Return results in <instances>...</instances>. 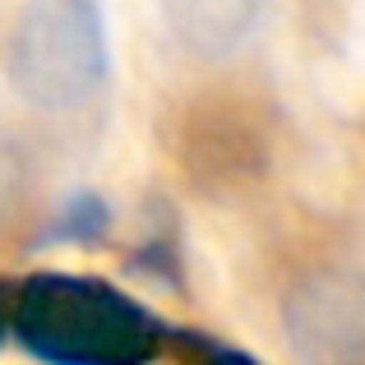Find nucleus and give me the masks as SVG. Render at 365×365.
I'll return each mask as SVG.
<instances>
[{
  "instance_id": "3",
  "label": "nucleus",
  "mask_w": 365,
  "mask_h": 365,
  "mask_svg": "<svg viewBox=\"0 0 365 365\" xmlns=\"http://www.w3.org/2000/svg\"><path fill=\"white\" fill-rule=\"evenodd\" d=\"M259 0H176L180 42L199 56H227L250 37Z\"/></svg>"
},
{
  "instance_id": "4",
  "label": "nucleus",
  "mask_w": 365,
  "mask_h": 365,
  "mask_svg": "<svg viewBox=\"0 0 365 365\" xmlns=\"http://www.w3.org/2000/svg\"><path fill=\"white\" fill-rule=\"evenodd\" d=\"M107 232V204L93 195L74 199L70 208H65V222L56 227V236H65V241H88V236Z\"/></svg>"
},
{
  "instance_id": "1",
  "label": "nucleus",
  "mask_w": 365,
  "mask_h": 365,
  "mask_svg": "<svg viewBox=\"0 0 365 365\" xmlns=\"http://www.w3.org/2000/svg\"><path fill=\"white\" fill-rule=\"evenodd\" d=\"M14 329L42 361L65 365H120L158 351V319L98 277L42 273L24 282L14 301Z\"/></svg>"
},
{
  "instance_id": "2",
  "label": "nucleus",
  "mask_w": 365,
  "mask_h": 365,
  "mask_svg": "<svg viewBox=\"0 0 365 365\" xmlns=\"http://www.w3.org/2000/svg\"><path fill=\"white\" fill-rule=\"evenodd\" d=\"M9 79L42 111H74L107 79V37L93 0H28L9 42Z\"/></svg>"
}]
</instances>
